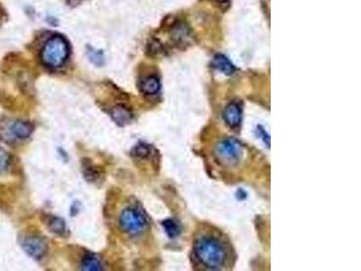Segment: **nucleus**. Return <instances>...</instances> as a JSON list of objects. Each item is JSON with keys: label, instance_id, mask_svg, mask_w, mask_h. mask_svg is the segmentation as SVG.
I'll return each instance as SVG.
<instances>
[{"label": "nucleus", "instance_id": "nucleus-1", "mask_svg": "<svg viewBox=\"0 0 361 271\" xmlns=\"http://www.w3.org/2000/svg\"><path fill=\"white\" fill-rule=\"evenodd\" d=\"M193 253L197 260L210 270L222 269L230 258V249L225 240L211 233L202 234L197 238Z\"/></svg>", "mask_w": 361, "mask_h": 271}, {"label": "nucleus", "instance_id": "nucleus-3", "mask_svg": "<svg viewBox=\"0 0 361 271\" xmlns=\"http://www.w3.org/2000/svg\"><path fill=\"white\" fill-rule=\"evenodd\" d=\"M213 153L217 162L222 167H235L242 160L244 149L238 140L227 138L218 141Z\"/></svg>", "mask_w": 361, "mask_h": 271}, {"label": "nucleus", "instance_id": "nucleus-20", "mask_svg": "<svg viewBox=\"0 0 361 271\" xmlns=\"http://www.w3.org/2000/svg\"><path fill=\"white\" fill-rule=\"evenodd\" d=\"M217 1L219 3H225V2H227V0H217Z\"/></svg>", "mask_w": 361, "mask_h": 271}, {"label": "nucleus", "instance_id": "nucleus-8", "mask_svg": "<svg viewBox=\"0 0 361 271\" xmlns=\"http://www.w3.org/2000/svg\"><path fill=\"white\" fill-rule=\"evenodd\" d=\"M242 104L239 101H231L227 104L223 112V118L227 126L236 128L240 126L242 121Z\"/></svg>", "mask_w": 361, "mask_h": 271}, {"label": "nucleus", "instance_id": "nucleus-9", "mask_svg": "<svg viewBox=\"0 0 361 271\" xmlns=\"http://www.w3.org/2000/svg\"><path fill=\"white\" fill-rule=\"evenodd\" d=\"M110 117L112 120L119 126H128L134 120V114L131 109L124 105H117L112 108Z\"/></svg>", "mask_w": 361, "mask_h": 271}, {"label": "nucleus", "instance_id": "nucleus-2", "mask_svg": "<svg viewBox=\"0 0 361 271\" xmlns=\"http://www.w3.org/2000/svg\"><path fill=\"white\" fill-rule=\"evenodd\" d=\"M70 49L67 41L63 36H54L45 43L41 53V59L50 68H59L67 61Z\"/></svg>", "mask_w": 361, "mask_h": 271}, {"label": "nucleus", "instance_id": "nucleus-10", "mask_svg": "<svg viewBox=\"0 0 361 271\" xmlns=\"http://www.w3.org/2000/svg\"><path fill=\"white\" fill-rule=\"evenodd\" d=\"M211 65L216 70H218V71L222 72L226 75H231L236 71V67L234 66V64L228 60L227 57H226L223 54L215 55L214 58L212 60Z\"/></svg>", "mask_w": 361, "mask_h": 271}, {"label": "nucleus", "instance_id": "nucleus-12", "mask_svg": "<svg viewBox=\"0 0 361 271\" xmlns=\"http://www.w3.org/2000/svg\"><path fill=\"white\" fill-rule=\"evenodd\" d=\"M161 83L156 76H149L143 80L141 83V90L147 95H156L159 92Z\"/></svg>", "mask_w": 361, "mask_h": 271}, {"label": "nucleus", "instance_id": "nucleus-16", "mask_svg": "<svg viewBox=\"0 0 361 271\" xmlns=\"http://www.w3.org/2000/svg\"><path fill=\"white\" fill-rule=\"evenodd\" d=\"M131 155L133 156L134 158L147 159L153 155V147H151L149 144H147V143L139 142L132 149Z\"/></svg>", "mask_w": 361, "mask_h": 271}, {"label": "nucleus", "instance_id": "nucleus-11", "mask_svg": "<svg viewBox=\"0 0 361 271\" xmlns=\"http://www.w3.org/2000/svg\"><path fill=\"white\" fill-rule=\"evenodd\" d=\"M80 266L82 270L100 271L103 270L102 261L100 258L94 253H85L81 259Z\"/></svg>", "mask_w": 361, "mask_h": 271}, {"label": "nucleus", "instance_id": "nucleus-14", "mask_svg": "<svg viewBox=\"0 0 361 271\" xmlns=\"http://www.w3.org/2000/svg\"><path fill=\"white\" fill-rule=\"evenodd\" d=\"M47 226H48L50 231L54 234L63 237L67 233L66 222L60 217L54 216L50 218Z\"/></svg>", "mask_w": 361, "mask_h": 271}, {"label": "nucleus", "instance_id": "nucleus-19", "mask_svg": "<svg viewBox=\"0 0 361 271\" xmlns=\"http://www.w3.org/2000/svg\"><path fill=\"white\" fill-rule=\"evenodd\" d=\"M259 133H260V137H262V139L266 141V143L268 145L270 144V139H269V136L266 133V131L262 129L261 127H260V129H259Z\"/></svg>", "mask_w": 361, "mask_h": 271}, {"label": "nucleus", "instance_id": "nucleus-13", "mask_svg": "<svg viewBox=\"0 0 361 271\" xmlns=\"http://www.w3.org/2000/svg\"><path fill=\"white\" fill-rule=\"evenodd\" d=\"M191 37V31L184 24H179L173 29V38L179 45L187 44Z\"/></svg>", "mask_w": 361, "mask_h": 271}, {"label": "nucleus", "instance_id": "nucleus-18", "mask_svg": "<svg viewBox=\"0 0 361 271\" xmlns=\"http://www.w3.org/2000/svg\"><path fill=\"white\" fill-rule=\"evenodd\" d=\"M88 56H89V60L91 63H93L94 64L100 66L102 65L105 60H104V55H103L102 52L98 51V50H94L91 48L88 51Z\"/></svg>", "mask_w": 361, "mask_h": 271}, {"label": "nucleus", "instance_id": "nucleus-17", "mask_svg": "<svg viewBox=\"0 0 361 271\" xmlns=\"http://www.w3.org/2000/svg\"><path fill=\"white\" fill-rule=\"evenodd\" d=\"M11 157L5 149L0 148V173L8 171L11 165Z\"/></svg>", "mask_w": 361, "mask_h": 271}, {"label": "nucleus", "instance_id": "nucleus-6", "mask_svg": "<svg viewBox=\"0 0 361 271\" xmlns=\"http://www.w3.org/2000/svg\"><path fill=\"white\" fill-rule=\"evenodd\" d=\"M35 129L34 125L25 120H15L8 126L9 142L15 140H27L31 137Z\"/></svg>", "mask_w": 361, "mask_h": 271}, {"label": "nucleus", "instance_id": "nucleus-7", "mask_svg": "<svg viewBox=\"0 0 361 271\" xmlns=\"http://www.w3.org/2000/svg\"><path fill=\"white\" fill-rule=\"evenodd\" d=\"M81 171L85 180L90 184L98 185L104 180L105 172L101 167H99L89 158H83L81 161Z\"/></svg>", "mask_w": 361, "mask_h": 271}, {"label": "nucleus", "instance_id": "nucleus-15", "mask_svg": "<svg viewBox=\"0 0 361 271\" xmlns=\"http://www.w3.org/2000/svg\"><path fill=\"white\" fill-rule=\"evenodd\" d=\"M162 226L170 239L177 238L182 232V227L180 225V223L174 219H166L165 221H163Z\"/></svg>", "mask_w": 361, "mask_h": 271}, {"label": "nucleus", "instance_id": "nucleus-4", "mask_svg": "<svg viewBox=\"0 0 361 271\" xmlns=\"http://www.w3.org/2000/svg\"><path fill=\"white\" fill-rule=\"evenodd\" d=\"M121 230L130 235L141 234L148 226L146 213L140 208L129 206L122 210L118 218Z\"/></svg>", "mask_w": 361, "mask_h": 271}, {"label": "nucleus", "instance_id": "nucleus-5", "mask_svg": "<svg viewBox=\"0 0 361 271\" xmlns=\"http://www.w3.org/2000/svg\"><path fill=\"white\" fill-rule=\"evenodd\" d=\"M21 247L29 257L40 260L48 251V244L40 236L31 235L25 237L21 241Z\"/></svg>", "mask_w": 361, "mask_h": 271}]
</instances>
